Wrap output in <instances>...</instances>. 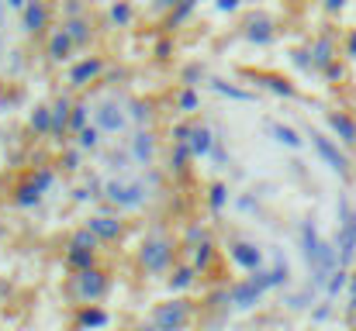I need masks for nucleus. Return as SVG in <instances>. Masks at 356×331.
Here are the masks:
<instances>
[{"label": "nucleus", "mask_w": 356, "mask_h": 331, "mask_svg": "<svg viewBox=\"0 0 356 331\" xmlns=\"http://www.w3.org/2000/svg\"><path fill=\"white\" fill-rule=\"evenodd\" d=\"M346 56H350V59H356V28L346 35Z\"/></svg>", "instance_id": "603ef678"}, {"label": "nucleus", "mask_w": 356, "mask_h": 331, "mask_svg": "<svg viewBox=\"0 0 356 331\" xmlns=\"http://www.w3.org/2000/svg\"><path fill=\"white\" fill-rule=\"evenodd\" d=\"M312 145H315V152H318V159L339 176V180H350V159H346V152L332 142V138H325V135H318V131H312Z\"/></svg>", "instance_id": "1a4fd4ad"}, {"label": "nucleus", "mask_w": 356, "mask_h": 331, "mask_svg": "<svg viewBox=\"0 0 356 331\" xmlns=\"http://www.w3.org/2000/svg\"><path fill=\"white\" fill-rule=\"evenodd\" d=\"M287 280H291V266H287L284 259H277L273 269H270V283H273V287H287Z\"/></svg>", "instance_id": "a19ab883"}, {"label": "nucleus", "mask_w": 356, "mask_h": 331, "mask_svg": "<svg viewBox=\"0 0 356 331\" xmlns=\"http://www.w3.org/2000/svg\"><path fill=\"white\" fill-rule=\"evenodd\" d=\"M298 238H301V255H305V262H308L312 283L325 290L329 276L339 269V252H336V241H325V238L318 235L315 221H301Z\"/></svg>", "instance_id": "f257e3e1"}, {"label": "nucleus", "mask_w": 356, "mask_h": 331, "mask_svg": "<svg viewBox=\"0 0 356 331\" xmlns=\"http://www.w3.org/2000/svg\"><path fill=\"white\" fill-rule=\"evenodd\" d=\"M353 331H356V325H353Z\"/></svg>", "instance_id": "052dcab7"}, {"label": "nucleus", "mask_w": 356, "mask_h": 331, "mask_svg": "<svg viewBox=\"0 0 356 331\" xmlns=\"http://www.w3.org/2000/svg\"><path fill=\"white\" fill-rule=\"evenodd\" d=\"M184 80H187V87H194V83L201 80V66H187V69H184Z\"/></svg>", "instance_id": "de8ad7c7"}, {"label": "nucleus", "mask_w": 356, "mask_h": 331, "mask_svg": "<svg viewBox=\"0 0 356 331\" xmlns=\"http://www.w3.org/2000/svg\"><path fill=\"white\" fill-rule=\"evenodd\" d=\"M315 290H318V287H315V283H308V287H305L301 294L287 297V307H291V311H305L308 304H315Z\"/></svg>", "instance_id": "e433bc0d"}, {"label": "nucleus", "mask_w": 356, "mask_h": 331, "mask_svg": "<svg viewBox=\"0 0 356 331\" xmlns=\"http://www.w3.org/2000/svg\"><path fill=\"white\" fill-rule=\"evenodd\" d=\"M70 110H73V104L66 97H59L52 104V135H66L70 131Z\"/></svg>", "instance_id": "4be33fe9"}, {"label": "nucleus", "mask_w": 356, "mask_h": 331, "mask_svg": "<svg viewBox=\"0 0 356 331\" xmlns=\"http://www.w3.org/2000/svg\"><path fill=\"white\" fill-rule=\"evenodd\" d=\"M0 238H3V224H0Z\"/></svg>", "instance_id": "bf43d9fd"}, {"label": "nucleus", "mask_w": 356, "mask_h": 331, "mask_svg": "<svg viewBox=\"0 0 356 331\" xmlns=\"http://www.w3.org/2000/svg\"><path fill=\"white\" fill-rule=\"evenodd\" d=\"M339 290H350V269H343V266H339V269L329 276V283H325V297L332 300Z\"/></svg>", "instance_id": "473e14b6"}, {"label": "nucleus", "mask_w": 356, "mask_h": 331, "mask_svg": "<svg viewBox=\"0 0 356 331\" xmlns=\"http://www.w3.org/2000/svg\"><path fill=\"white\" fill-rule=\"evenodd\" d=\"M90 110H94V108H90L87 101L73 104V110H70V131H73V135H80V131L90 124Z\"/></svg>", "instance_id": "c85d7f7f"}, {"label": "nucleus", "mask_w": 356, "mask_h": 331, "mask_svg": "<svg viewBox=\"0 0 356 331\" xmlns=\"http://www.w3.org/2000/svg\"><path fill=\"white\" fill-rule=\"evenodd\" d=\"M42 197H45V194H42L31 180H28V183H21V187L14 190V204H17V207H38V204H42Z\"/></svg>", "instance_id": "5701e85b"}, {"label": "nucleus", "mask_w": 356, "mask_h": 331, "mask_svg": "<svg viewBox=\"0 0 356 331\" xmlns=\"http://www.w3.org/2000/svg\"><path fill=\"white\" fill-rule=\"evenodd\" d=\"M163 7H177V3H184V0H159Z\"/></svg>", "instance_id": "4d7b16f0"}, {"label": "nucleus", "mask_w": 356, "mask_h": 331, "mask_svg": "<svg viewBox=\"0 0 356 331\" xmlns=\"http://www.w3.org/2000/svg\"><path fill=\"white\" fill-rule=\"evenodd\" d=\"M312 62H315L318 69H325V66L336 62V42H332L329 35H322V38L312 45Z\"/></svg>", "instance_id": "aec40b11"}, {"label": "nucleus", "mask_w": 356, "mask_h": 331, "mask_svg": "<svg viewBox=\"0 0 356 331\" xmlns=\"http://www.w3.org/2000/svg\"><path fill=\"white\" fill-rule=\"evenodd\" d=\"M0 52H3V0H0Z\"/></svg>", "instance_id": "6e6d98bb"}, {"label": "nucleus", "mask_w": 356, "mask_h": 331, "mask_svg": "<svg viewBox=\"0 0 356 331\" xmlns=\"http://www.w3.org/2000/svg\"><path fill=\"white\" fill-rule=\"evenodd\" d=\"M101 145H104V131H101V128L90 121V124H87V128L76 135V148H80V152H97Z\"/></svg>", "instance_id": "412c9836"}, {"label": "nucleus", "mask_w": 356, "mask_h": 331, "mask_svg": "<svg viewBox=\"0 0 356 331\" xmlns=\"http://www.w3.org/2000/svg\"><path fill=\"white\" fill-rule=\"evenodd\" d=\"M138 331H156V328H152V325H149V328H138Z\"/></svg>", "instance_id": "13d9d810"}, {"label": "nucleus", "mask_w": 356, "mask_h": 331, "mask_svg": "<svg viewBox=\"0 0 356 331\" xmlns=\"http://www.w3.org/2000/svg\"><path fill=\"white\" fill-rule=\"evenodd\" d=\"M177 108L184 110V114H194V110L201 108V97H197V90H194V87H184V90H180V97H177Z\"/></svg>", "instance_id": "4c0bfd02"}, {"label": "nucleus", "mask_w": 356, "mask_h": 331, "mask_svg": "<svg viewBox=\"0 0 356 331\" xmlns=\"http://www.w3.org/2000/svg\"><path fill=\"white\" fill-rule=\"evenodd\" d=\"M128 155H131L135 166H152V159H156V135L149 128H138L128 138Z\"/></svg>", "instance_id": "9b49d317"}, {"label": "nucleus", "mask_w": 356, "mask_h": 331, "mask_svg": "<svg viewBox=\"0 0 356 331\" xmlns=\"http://www.w3.org/2000/svg\"><path fill=\"white\" fill-rule=\"evenodd\" d=\"M191 152H194V159H208L211 152H215V131L208 128V124H201V121H194V131H191Z\"/></svg>", "instance_id": "ddd939ff"}, {"label": "nucleus", "mask_w": 356, "mask_h": 331, "mask_svg": "<svg viewBox=\"0 0 356 331\" xmlns=\"http://www.w3.org/2000/svg\"><path fill=\"white\" fill-rule=\"evenodd\" d=\"M194 10V0H184V3H177V10H173V24H180L187 14Z\"/></svg>", "instance_id": "49530a36"}, {"label": "nucleus", "mask_w": 356, "mask_h": 331, "mask_svg": "<svg viewBox=\"0 0 356 331\" xmlns=\"http://www.w3.org/2000/svg\"><path fill=\"white\" fill-rule=\"evenodd\" d=\"M87 228L101 238V241H118L121 231H124V224L118 218H111V214H94V218L87 221Z\"/></svg>", "instance_id": "4468645a"}, {"label": "nucleus", "mask_w": 356, "mask_h": 331, "mask_svg": "<svg viewBox=\"0 0 356 331\" xmlns=\"http://www.w3.org/2000/svg\"><path fill=\"white\" fill-rule=\"evenodd\" d=\"M256 83L266 87V90H273L277 97H294V87L287 80H280V76H256Z\"/></svg>", "instance_id": "2f4dec72"}, {"label": "nucleus", "mask_w": 356, "mask_h": 331, "mask_svg": "<svg viewBox=\"0 0 356 331\" xmlns=\"http://www.w3.org/2000/svg\"><path fill=\"white\" fill-rule=\"evenodd\" d=\"M322 73H325V80H343V66H339V62H332V66H325Z\"/></svg>", "instance_id": "8fccbe9b"}, {"label": "nucleus", "mask_w": 356, "mask_h": 331, "mask_svg": "<svg viewBox=\"0 0 356 331\" xmlns=\"http://www.w3.org/2000/svg\"><path fill=\"white\" fill-rule=\"evenodd\" d=\"M111 318H108V311H101L97 304H87L83 311H80V328H104Z\"/></svg>", "instance_id": "a878e982"}, {"label": "nucleus", "mask_w": 356, "mask_h": 331, "mask_svg": "<svg viewBox=\"0 0 356 331\" xmlns=\"http://www.w3.org/2000/svg\"><path fill=\"white\" fill-rule=\"evenodd\" d=\"M63 28L70 31V38H73L76 45H87V42H90V24H87L83 17H70Z\"/></svg>", "instance_id": "7c9ffc66"}, {"label": "nucleus", "mask_w": 356, "mask_h": 331, "mask_svg": "<svg viewBox=\"0 0 356 331\" xmlns=\"http://www.w3.org/2000/svg\"><path fill=\"white\" fill-rule=\"evenodd\" d=\"M215 7H218L222 14H236V10H238V0H215Z\"/></svg>", "instance_id": "09e8293b"}, {"label": "nucleus", "mask_w": 356, "mask_h": 331, "mask_svg": "<svg viewBox=\"0 0 356 331\" xmlns=\"http://www.w3.org/2000/svg\"><path fill=\"white\" fill-rule=\"evenodd\" d=\"M21 14H24V31H28V35H38V31L49 24V7H45L42 0H28V7H24Z\"/></svg>", "instance_id": "dca6fc26"}, {"label": "nucleus", "mask_w": 356, "mask_h": 331, "mask_svg": "<svg viewBox=\"0 0 356 331\" xmlns=\"http://www.w3.org/2000/svg\"><path fill=\"white\" fill-rule=\"evenodd\" d=\"M336 218H339V228H336L339 266L350 269L353 259H356V207L350 204V197H339V204H336Z\"/></svg>", "instance_id": "7ed1b4c3"}, {"label": "nucleus", "mask_w": 356, "mask_h": 331, "mask_svg": "<svg viewBox=\"0 0 356 331\" xmlns=\"http://www.w3.org/2000/svg\"><path fill=\"white\" fill-rule=\"evenodd\" d=\"M101 73H104V59L90 56V59H80V62L70 69V83H73V87H87V83H94Z\"/></svg>", "instance_id": "f8f14e48"}, {"label": "nucleus", "mask_w": 356, "mask_h": 331, "mask_svg": "<svg viewBox=\"0 0 356 331\" xmlns=\"http://www.w3.org/2000/svg\"><path fill=\"white\" fill-rule=\"evenodd\" d=\"M211 255H215V248H211V241L204 238L201 245H194V269L197 273H204L208 266H211Z\"/></svg>", "instance_id": "c9c22d12"}, {"label": "nucleus", "mask_w": 356, "mask_h": 331, "mask_svg": "<svg viewBox=\"0 0 356 331\" xmlns=\"http://www.w3.org/2000/svg\"><path fill=\"white\" fill-rule=\"evenodd\" d=\"M266 128H270L273 142H277V145H284V148H301V145H305V138H301L291 124H284V121H270Z\"/></svg>", "instance_id": "6ab92c4d"}, {"label": "nucleus", "mask_w": 356, "mask_h": 331, "mask_svg": "<svg viewBox=\"0 0 356 331\" xmlns=\"http://www.w3.org/2000/svg\"><path fill=\"white\" fill-rule=\"evenodd\" d=\"M329 314H332V304H329V297H325V300H322V304L312 311V321H325Z\"/></svg>", "instance_id": "a18cd8bd"}, {"label": "nucleus", "mask_w": 356, "mask_h": 331, "mask_svg": "<svg viewBox=\"0 0 356 331\" xmlns=\"http://www.w3.org/2000/svg\"><path fill=\"white\" fill-rule=\"evenodd\" d=\"M194 280H197V269L194 266H173L170 290H187V287H194Z\"/></svg>", "instance_id": "cd10ccee"}, {"label": "nucleus", "mask_w": 356, "mask_h": 331, "mask_svg": "<svg viewBox=\"0 0 356 331\" xmlns=\"http://www.w3.org/2000/svg\"><path fill=\"white\" fill-rule=\"evenodd\" d=\"M191 325V304L187 300H166L152 311V328L156 331H187Z\"/></svg>", "instance_id": "6e6552de"}, {"label": "nucleus", "mask_w": 356, "mask_h": 331, "mask_svg": "<svg viewBox=\"0 0 356 331\" xmlns=\"http://www.w3.org/2000/svg\"><path fill=\"white\" fill-rule=\"evenodd\" d=\"M211 90H215V94H222V97H229V101H238V104H252V101H256V94L238 90V87L225 83V80H211Z\"/></svg>", "instance_id": "b1692460"}, {"label": "nucleus", "mask_w": 356, "mask_h": 331, "mask_svg": "<svg viewBox=\"0 0 356 331\" xmlns=\"http://www.w3.org/2000/svg\"><path fill=\"white\" fill-rule=\"evenodd\" d=\"M245 38H249V42H256V45H266V42L273 38V21H270L266 14L249 17V24H245Z\"/></svg>", "instance_id": "f3484780"}, {"label": "nucleus", "mask_w": 356, "mask_h": 331, "mask_svg": "<svg viewBox=\"0 0 356 331\" xmlns=\"http://www.w3.org/2000/svg\"><path fill=\"white\" fill-rule=\"evenodd\" d=\"M104 201L118 211H138L149 201V183L138 176H115L104 183Z\"/></svg>", "instance_id": "f03ea898"}, {"label": "nucleus", "mask_w": 356, "mask_h": 331, "mask_svg": "<svg viewBox=\"0 0 356 331\" xmlns=\"http://www.w3.org/2000/svg\"><path fill=\"white\" fill-rule=\"evenodd\" d=\"M128 117H131V124H138V128H149V121H152V104L149 101H128Z\"/></svg>", "instance_id": "bb28decb"}, {"label": "nucleus", "mask_w": 356, "mask_h": 331, "mask_svg": "<svg viewBox=\"0 0 356 331\" xmlns=\"http://www.w3.org/2000/svg\"><path fill=\"white\" fill-rule=\"evenodd\" d=\"M266 290H273V283H270V273H252L249 280H238L229 287V304L236 307V311H252L259 300H263V294Z\"/></svg>", "instance_id": "39448f33"}, {"label": "nucleus", "mask_w": 356, "mask_h": 331, "mask_svg": "<svg viewBox=\"0 0 356 331\" xmlns=\"http://www.w3.org/2000/svg\"><path fill=\"white\" fill-rule=\"evenodd\" d=\"M63 169H66V173H76V169H80V148H76V152H66Z\"/></svg>", "instance_id": "c03bdc74"}, {"label": "nucleus", "mask_w": 356, "mask_h": 331, "mask_svg": "<svg viewBox=\"0 0 356 331\" xmlns=\"http://www.w3.org/2000/svg\"><path fill=\"white\" fill-rule=\"evenodd\" d=\"M346 314H350V321L356 325V294H350V304H346Z\"/></svg>", "instance_id": "864d4df0"}, {"label": "nucleus", "mask_w": 356, "mask_h": 331, "mask_svg": "<svg viewBox=\"0 0 356 331\" xmlns=\"http://www.w3.org/2000/svg\"><path fill=\"white\" fill-rule=\"evenodd\" d=\"M173 255H177V245H173V238H166V235H152V238H145L142 241V248H138V262H142V269L145 273H166L170 266H173Z\"/></svg>", "instance_id": "20e7f679"}, {"label": "nucleus", "mask_w": 356, "mask_h": 331, "mask_svg": "<svg viewBox=\"0 0 356 331\" xmlns=\"http://www.w3.org/2000/svg\"><path fill=\"white\" fill-rule=\"evenodd\" d=\"M52 180H56V176H52V169H38V173L31 176V183H35V187H38L42 194H45V190L52 187Z\"/></svg>", "instance_id": "79ce46f5"}, {"label": "nucleus", "mask_w": 356, "mask_h": 331, "mask_svg": "<svg viewBox=\"0 0 356 331\" xmlns=\"http://www.w3.org/2000/svg\"><path fill=\"white\" fill-rule=\"evenodd\" d=\"M194 159V152H191V145L187 142H173V169H187V162Z\"/></svg>", "instance_id": "58836bf2"}, {"label": "nucleus", "mask_w": 356, "mask_h": 331, "mask_svg": "<svg viewBox=\"0 0 356 331\" xmlns=\"http://www.w3.org/2000/svg\"><path fill=\"white\" fill-rule=\"evenodd\" d=\"M3 3H7L10 10H24V7H28V0H3Z\"/></svg>", "instance_id": "5fc2aeb1"}, {"label": "nucleus", "mask_w": 356, "mask_h": 331, "mask_svg": "<svg viewBox=\"0 0 356 331\" xmlns=\"http://www.w3.org/2000/svg\"><path fill=\"white\" fill-rule=\"evenodd\" d=\"M229 255H232V262H236L238 269H245V273H259L263 269V248L256 241L238 238V241L229 245Z\"/></svg>", "instance_id": "9d476101"}, {"label": "nucleus", "mask_w": 356, "mask_h": 331, "mask_svg": "<svg viewBox=\"0 0 356 331\" xmlns=\"http://www.w3.org/2000/svg\"><path fill=\"white\" fill-rule=\"evenodd\" d=\"M108 273L104 269H97V266H90V269H83V273H76L73 276V297L80 300V304H97L104 294H108Z\"/></svg>", "instance_id": "0eeeda50"}, {"label": "nucleus", "mask_w": 356, "mask_h": 331, "mask_svg": "<svg viewBox=\"0 0 356 331\" xmlns=\"http://www.w3.org/2000/svg\"><path fill=\"white\" fill-rule=\"evenodd\" d=\"M28 124H31V131H35V135H52V108L38 104V108L31 110Z\"/></svg>", "instance_id": "393cba45"}, {"label": "nucleus", "mask_w": 356, "mask_h": 331, "mask_svg": "<svg viewBox=\"0 0 356 331\" xmlns=\"http://www.w3.org/2000/svg\"><path fill=\"white\" fill-rule=\"evenodd\" d=\"M329 128H332V135H336L343 145H356V121L346 110H332V114H329Z\"/></svg>", "instance_id": "2eb2a0df"}, {"label": "nucleus", "mask_w": 356, "mask_h": 331, "mask_svg": "<svg viewBox=\"0 0 356 331\" xmlns=\"http://www.w3.org/2000/svg\"><path fill=\"white\" fill-rule=\"evenodd\" d=\"M73 49H76V42L70 38L66 28H59V31L49 38V59H56V62H66V59L73 56Z\"/></svg>", "instance_id": "a211bd4d"}, {"label": "nucleus", "mask_w": 356, "mask_h": 331, "mask_svg": "<svg viewBox=\"0 0 356 331\" xmlns=\"http://www.w3.org/2000/svg\"><path fill=\"white\" fill-rule=\"evenodd\" d=\"M94 124L104 131V135H124L131 117H128V104H121L118 97H104L94 104Z\"/></svg>", "instance_id": "423d86ee"}, {"label": "nucleus", "mask_w": 356, "mask_h": 331, "mask_svg": "<svg viewBox=\"0 0 356 331\" xmlns=\"http://www.w3.org/2000/svg\"><path fill=\"white\" fill-rule=\"evenodd\" d=\"M322 7H325L329 14H339V10L346 7V0H322Z\"/></svg>", "instance_id": "3c124183"}, {"label": "nucleus", "mask_w": 356, "mask_h": 331, "mask_svg": "<svg viewBox=\"0 0 356 331\" xmlns=\"http://www.w3.org/2000/svg\"><path fill=\"white\" fill-rule=\"evenodd\" d=\"M191 131H194V121H184L173 128V142H191Z\"/></svg>", "instance_id": "37998d69"}, {"label": "nucleus", "mask_w": 356, "mask_h": 331, "mask_svg": "<svg viewBox=\"0 0 356 331\" xmlns=\"http://www.w3.org/2000/svg\"><path fill=\"white\" fill-rule=\"evenodd\" d=\"M97 241H101V238H97L87 224H83V228H76V231L70 235V248H90V252H97Z\"/></svg>", "instance_id": "c756f323"}, {"label": "nucleus", "mask_w": 356, "mask_h": 331, "mask_svg": "<svg viewBox=\"0 0 356 331\" xmlns=\"http://www.w3.org/2000/svg\"><path fill=\"white\" fill-rule=\"evenodd\" d=\"M111 21H115L118 28L131 24V3H128V0H115V3H111Z\"/></svg>", "instance_id": "ea45409f"}, {"label": "nucleus", "mask_w": 356, "mask_h": 331, "mask_svg": "<svg viewBox=\"0 0 356 331\" xmlns=\"http://www.w3.org/2000/svg\"><path fill=\"white\" fill-rule=\"evenodd\" d=\"M208 204H211V211H225V207H229V187H225V183H211Z\"/></svg>", "instance_id": "f704fd0d"}, {"label": "nucleus", "mask_w": 356, "mask_h": 331, "mask_svg": "<svg viewBox=\"0 0 356 331\" xmlns=\"http://www.w3.org/2000/svg\"><path fill=\"white\" fill-rule=\"evenodd\" d=\"M94 255H97V252H90V248H70L66 259H70V266H73L76 273H83V269L94 266Z\"/></svg>", "instance_id": "72a5a7b5"}]
</instances>
